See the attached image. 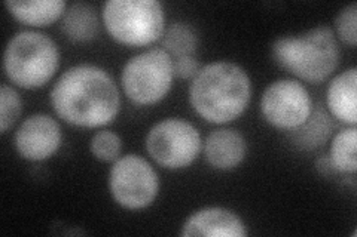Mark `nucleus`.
<instances>
[{
  "label": "nucleus",
  "instance_id": "obj_14",
  "mask_svg": "<svg viewBox=\"0 0 357 237\" xmlns=\"http://www.w3.org/2000/svg\"><path fill=\"white\" fill-rule=\"evenodd\" d=\"M5 5L18 21L35 27L50 26L64 15L67 6L64 0H6Z\"/></svg>",
  "mask_w": 357,
  "mask_h": 237
},
{
  "label": "nucleus",
  "instance_id": "obj_8",
  "mask_svg": "<svg viewBox=\"0 0 357 237\" xmlns=\"http://www.w3.org/2000/svg\"><path fill=\"white\" fill-rule=\"evenodd\" d=\"M110 193L126 209H143L158 196L160 179L155 169L136 154L116 159L109 175Z\"/></svg>",
  "mask_w": 357,
  "mask_h": 237
},
{
  "label": "nucleus",
  "instance_id": "obj_23",
  "mask_svg": "<svg viewBox=\"0 0 357 237\" xmlns=\"http://www.w3.org/2000/svg\"><path fill=\"white\" fill-rule=\"evenodd\" d=\"M316 166H317V171L320 175L323 177H332L333 174H337V169H335L329 161V156L328 157H319L317 162H316Z\"/></svg>",
  "mask_w": 357,
  "mask_h": 237
},
{
  "label": "nucleus",
  "instance_id": "obj_4",
  "mask_svg": "<svg viewBox=\"0 0 357 237\" xmlns=\"http://www.w3.org/2000/svg\"><path fill=\"white\" fill-rule=\"evenodd\" d=\"M60 54L55 42L39 31H20L6 44L3 67L9 81L21 88H40L54 76Z\"/></svg>",
  "mask_w": 357,
  "mask_h": 237
},
{
  "label": "nucleus",
  "instance_id": "obj_17",
  "mask_svg": "<svg viewBox=\"0 0 357 237\" xmlns=\"http://www.w3.org/2000/svg\"><path fill=\"white\" fill-rule=\"evenodd\" d=\"M162 48L172 56V60L181 56L195 55L198 47V35L195 28L183 21H174L164 28Z\"/></svg>",
  "mask_w": 357,
  "mask_h": 237
},
{
  "label": "nucleus",
  "instance_id": "obj_20",
  "mask_svg": "<svg viewBox=\"0 0 357 237\" xmlns=\"http://www.w3.org/2000/svg\"><path fill=\"white\" fill-rule=\"evenodd\" d=\"M21 113V99L14 88L2 85L0 89V129L5 133L17 122Z\"/></svg>",
  "mask_w": 357,
  "mask_h": 237
},
{
  "label": "nucleus",
  "instance_id": "obj_5",
  "mask_svg": "<svg viewBox=\"0 0 357 237\" xmlns=\"http://www.w3.org/2000/svg\"><path fill=\"white\" fill-rule=\"evenodd\" d=\"M103 21L110 36L128 47H144L158 40L165 28L158 0H109Z\"/></svg>",
  "mask_w": 357,
  "mask_h": 237
},
{
  "label": "nucleus",
  "instance_id": "obj_2",
  "mask_svg": "<svg viewBox=\"0 0 357 237\" xmlns=\"http://www.w3.org/2000/svg\"><path fill=\"white\" fill-rule=\"evenodd\" d=\"M252 95L250 79L241 67L216 61L199 69L189 88V101L210 123H227L243 115Z\"/></svg>",
  "mask_w": 357,
  "mask_h": 237
},
{
  "label": "nucleus",
  "instance_id": "obj_22",
  "mask_svg": "<svg viewBox=\"0 0 357 237\" xmlns=\"http://www.w3.org/2000/svg\"><path fill=\"white\" fill-rule=\"evenodd\" d=\"M173 72L174 76L181 79H194L199 72V63L195 55L181 56V58L173 60Z\"/></svg>",
  "mask_w": 357,
  "mask_h": 237
},
{
  "label": "nucleus",
  "instance_id": "obj_1",
  "mask_svg": "<svg viewBox=\"0 0 357 237\" xmlns=\"http://www.w3.org/2000/svg\"><path fill=\"white\" fill-rule=\"evenodd\" d=\"M57 115L76 126L97 128L114 120L121 107L116 83L93 64H79L64 72L51 91Z\"/></svg>",
  "mask_w": 357,
  "mask_h": 237
},
{
  "label": "nucleus",
  "instance_id": "obj_18",
  "mask_svg": "<svg viewBox=\"0 0 357 237\" xmlns=\"http://www.w3.org/2000/svg\"><path fill=\"white\" fill-rule=\"evenodd\" d=\"M357 129L356 126L341 129L331 144L329 161L337 172L354 174L357 171Z\"/></svg>",
  "mask_w": 357,
  "mask_h": 237
},
{
  "label": "nucleus",
  "instance_id": "obj_12",
  "mask_svg": "<svg viewBox=\"0 0 357 237\" xmlns=\"http://www.w3.org/2000/svg\"><path fill=\"white\" fill-rule=\"evenodd\" d=\"M245 140L234 129H216L204 142V154L207 162L220 171L237 167L245 156Z\"/></svg>",
  "mask_w": 357,
  "mask_h": 237
},
{
  "label": "nucleus",
  "instance_id": "obj_7",
  "mask_svg": "<svg viewBox=\"0 0 357 237\" xmlns=\"http://www.w3.org/2000/svg\"><path fill=\"white\" fill-rule=\"evenodd\" d=\"M146 149L158 165L182 169L197 159L201 150V137L192 123L170 117L152 126L146 137Z\"/></svg>",
  "mask_w": 357,
  "mask_h": 237
},
{
  "label": "nucleus",
  "instance_id": "obj_11",
  "mask_svg": "<svg viewBox=\"0 0 357 237\" xmlns=\"http://www.w3.org/2000/svg\"><path fill=\"white\" fill-rule=\"evenodd\" d=\"M182 236H210V237H244L248 230L243 220L229 209L204 208L189 217L181 231Z\"/></svg>",
  "mask_w": 357,
  "mask_h": 237
},
{
  "label": "nucleus",
  "instance_id": "obj_9",
  "mask_svg": "<svg viewBox=\"0 0 357 237\" xmlns=\"http://www.w3.org/2000/svg\"><path fill=\"white\" fill-rule=\"evenodd\" d=\"M261 110L270 125L292 131L310 117L312 101L307 89L298 81L280 79L265 89Z\"/></svg>",
  "mask_w": 357,
  "mask_h": 237
},
{
  "label": "nucleus",
  "instance_id": "obj_15",
  "mask_svg": "<svg viewBox=\"0 0 357 237\" xmlns=\"http://www.w3.org/2000/svg\"><path fill=\"white\" fill-rule=\"evenodd\" d=\"M61 27L64 35L73 42L93 40L98 31L96 9L89 3H73L64 13Z\"/></svg>",
  "mask_w": 357,
  "mask_h": 237
},
{
  "label": "nucleus",
  "instance_id": "obj_13",
  "mask_svg": "<svg viewBox=\"0 0 357 237\" xmlns=\"http://www.w3.org/2000/svg\"><path fill=\"white\" fill-rule=\"evenodd\" d=\"M356 86L357 70L354 67L333 77L326 92V103L335 119L350 126H356Z\"/></svg>",
  "mask_w": 357,
  "mask_h": 237
},
{
  "label": "nucleus",
  "instance_id": "obj_21",
  "mask_svg": "<svg viewBox=\"0 0 357 237\" xmlns=\"http://www.w3.org/2000/svg\"><path fill=\"white\" fill-rule=\"evenodd\" d=\"M335 27L340 39L347 43L349 47L354 48L357 43V3L351 2L345 8L341 9L337 19H335Z\"/></svg>",
  "mask_w": 357,
  "mask_h": 237
},
{
  "label": "nucleus",
  "instance_id": "obj_16",
  "mask_svg": "<svg viewBox=\"0 0 357 237\" xmlns=\"http://www.w3.org/2000/svg\"><path fill=\"white\" fill-rule=\"evenodd\" d=\"M332 131V123L326 111L320 108V106L311 111L310 117L303 125L292 129L290 138L292 142L303 150H314L317 147L323 145L329 138Z\"/></svg>",
  "mask_w": 357,
  "mask_h": 237
},
{
  "label": "nucleus",
  "instance_id": "obj_6",
  "mask_svg": "<svg viewBox=\"0 0 357 237\" xmlns=\"http://www.w3.org/2000/svg\"><path fill=\"white\" fill-rule=\"evenodd\" d=\"M173 77L172 56L164 49H149L128 60L122 70L121 82L132 103L149 106L169 94Z\"/></svg>",
  "mask_w": 357,
  "mask_h": 237
},
{
  "label": "nucleus",
  "instance_id": "obj_3",
  "mask_svg": "<svg viewBox=\"0 0 357 237\" xmlns=\"http://www.w3.org/2000/svg\"><path fill=\"white\" fill-rule=\"evenodd\" d=\"M273 55L283 69L311 83L326 81L341 58L337 38L325 26L278 38L273 43Z\"/></svg>",
  "mask_w": 357,
  "mask_h": 237
},
{
  "label": "nucleus",
  "instance_id": "obj_10",
  "mask_svg": "<svg viewBox=\"0 0 357 237\" xmlns=\"http://www.w3.org/2000/svg\"><path fill=\"white\" fill-rule=\"evenodd\" d=\"M61 128L48 115H33L15 132V149L21 157L39 162L51 157L61 144Z\"/></svg>",
  "mask_w": 357,
  "mask_h": 237
},
{
  "label": "nucleus",
  "instance_id": "obj_19",
  "mask_svg": "<svg viewBox=\"0 0 357 237\" xmlns=\"http://www.w3.org/2000/svg\"><path fill=\"white\" fill-rule=\"evenodd\" d=\"M122 150L119 135L112 131H100L91 138V152L103 162L116 161Z\"/></svg>",
  "mask_w": 357,
  "mask_h": 237
}]
</instances>
